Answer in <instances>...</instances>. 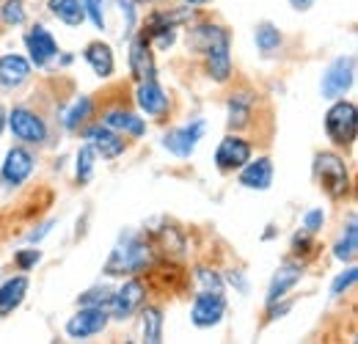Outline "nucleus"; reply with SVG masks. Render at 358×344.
Returning a JSON list of instances; mask_svg holds the SVG:
<instances>
[{
	"mask_svg": "<svg viewBox=\"0 0 358 344\" xmlns=\"http://www.w3.org/2000/svg\"><path fill=\"white\" fill-rule=\"evenodd\" d=\"M110 298H113V292L110 289H89L86 295H80V306H102V308H108V303H110Z\"/></svg>",
	"mask_w": 358,
	"mask_h": 344,
	"instance_id": "nucleus-34",
	"label": "nucleus"
},
{
	"mask_svg": "<svg viewBox=\"0 0 358 344\" xmlns=\"http://www.w3.org/2000/svg\"><path fill=\"white\" fill-rule=\"evenodd\" d=\"M187 44L207 58V72L215 83H226L231 75V55H229V34L221 25L199 22L190 28Z\"/></svg>",
	"mask_w": 358,
	"mask_h": 344,
	"instance_id": "nucleus-1",
	"label": "nucleus"
},
{
	"mask_svg": "<svg viewBox=\"0 0 358 344\" xmlns=\"http://www.w3.org/2000/svg\"><path fill=\"white\" fill-rule=\"evenodd\" d=\"M6 122H8V127L14 132V138L22 141V143L42 146L47 141L45 119H42L36 110H31V108H14V110L6 116Z\"/></svg>",
	"mask_w": 358,
	"mask_h": 344,
	"instance_id": "nucleus-6",
	"label": "nucleus"
},
{
	"mask_svg": "<svg viewBox=\"0 0 358 344\" xmlns=\"http://www.w3.org/2000/svg\"><path fill=\"white\" fill-rule=\"evenodd\" d=\"M94 160H96V152L91 149V143H83L80 152H78V182L86 185L94 173Z\"/></svg>",
	"mask_w": 358,
	"mask_h": 344,
	"instance_id": "nucleus-30",
	"label": "nucleus"
},
{
	"mask_svg": "<svg viewBox=\"0 0 358 344\" xmlns=\"http://www.w3.org/2000/svg\"><path fill=\"white\" fill-rule=\"evenodd\" d=\"M105 127L116 129V132H127V135H133V138L146 135V122L138 119V116L130 113V110H124V108L105 113Z\"/></svg>",
	"mask_w": 358,
	"mask_h": 344,
	"instance_id": "nucleus-23",
	"label": "nucleus"
},
{
	"mask_svg": "<svg viewBox=\"0 0 358 344\" xmlns=\"http://www.w3.org/2000/svg\"><path fill=\"white\" fill-rule=\"evenodd\" d=\"M356 278H358L356 267H348L345 273H339V275L334 278V284H331V298H342V295L356 284Z\"/></svg>",
	"mask_w": 358,
	"mask_h": 344,
	"instance_id": "nucleus-31",
	"label": "nucleus"
},
{
	"mask_svg": "<svg viewBox=\"0 0 358 344\" xmlns=\"http://www.w3.org/2000/svg\"><path fill=\"white\" fill-rule=\"evenodd\" d=\"M86 141L91 143V149L105 157V160H116L122 152H124V138L122 132L105 127V124H94V127L86 129Z\"/></svg>",
	"mask_w": 358,
	"mask_h": 344,
	"instance_id": "nucleus-14",
	"label": "nucleus"
},
{
	"mask_svg": "<svg viewBox=\"0 0 358 344\" xmlns=\"http://www.w3.org/2000/svg\"><path fill=\"white\" fill-rule=\"evenodd\" d=\"M83 3V11L94 22L96 31H105V0H80Z\"/></svg>",
	"mask_w": 358,
	"mask_h": 344,
	"instance_id": "nucleus-33",
	"label": "nucleus"
},
{
	"mask_svg": "<svg viewBox=\"0 0 358 344\" xmlns=\"http://www.w3.org/2000/svg\"><path fill=\"white\" fill-rule=\"evenodd\" d=\"M34 155L22 146H14L6 152V160H3V169H0V185L6 187H20L31 173H34Z\"/></svg>",
	"mask_w": 358,
	"mask_h": 344,
	"instance_id": "nucleus-9",
	"label": "nucleus"
},
{
	"mask_svg": "<svg viewBox=\"0 0 358 344\" xmlns=\"http://www.w3.org/2000/svg\"><path fill=\"white\" fill-rule=\"evenodd\" d=\"M240 185L248 187V190H268L273 185V163H270V157L248 160L240 169Z\"/></svg>",
	"mask_w": 358,
	"mask_h": 344,
	"instance_id": "nucleus-19",
	"label": "nucleus"
},
{
	"mask_svg": "<svg viewBox=\"0 0 358 344\" xmlns=\"http://www.w3.org/2000/svg\"><path fill=\"white\" fill-rule=\"evenodd\" d=\"M31 78V61L17 55V52H6L0 55V88H20Z\"/></svg>",
	"mask_w": 358,
	"mask_h": 344,
	"instance_id": "nucleus-17",
	"label": "nucleus"
},
{
	"mask_svg": "<svg viewBox=\"0 0 358 344\" xmlns=\"http://www.w3.org/2000/svg\"><path fill=\"white\" fill-rule=\"evenodd\" d=\"M353 80H356V58L353 55H342L336 61L328 64V69L322 72V83H320V91L325 99H342L350 88H353Z\"/></svg>",
	"mask_w": 358,
	"mask_h": 344,
	"instance_id": "nucleus-5",
	"label": "nucleus"
},
{
	"mask_svg": "<svg viewBox=\"0 0 358 344\" xmlns=\"http://www.w3.org/2000/svg\"><path fill=\"white\" fill-rule=\"evenodd\" d=\"M251 110H254V94H248V91L231 94L229 102H226V124H229V129L245 127L251 122Z\"/></svg>",
	"mask_w": 358,
	"mask_h": 344,
	"instance_id": "nucleus-20",
	"label": "nucleus"
},
{
	"mask_svg": "<svg viewBox=\"0 0 358 344\" xmlns=\"http://www.w3.org/2000/svg\"><path fill=\"white\" fill-rule=\"evenodd\" d=\"M185 6H204V3H210V0H182Z\"/></svg>",
	"mask_w": 358,
	"mask_h": 344,
	"instance_id": "nucleus-40",
	"label": "nucleus"
},
{
	"mask_svg": "<svg viewBox=\"0 0 358 344\" xmlns=\"http://www.w3.org/2000/svg\"><path fill=\"white\" fill-rule=\"evenodd\" d=\"M141 331H143V342L149 344L163 342V311L157 306H146L141 311Z\"/></svg>",
	"mask_w": 358,
	"mask_h": 344,
	"instance_id": "nucleus-25",
	"label": "nucleus"
},
{
	"mask_svg": "<svg viewBox=\"0 0 358 344\" xmlns=\"http://www.w3.org/2000/svg\"><path fill=\"white\" fill-rule=\"evenodd\" d=\"M108 322H110L108 308H102V306H80V311L69 317L66 334L72 339H89V336L102 334L108 328Z\"/></svg>",
	"mask_w": 358,
	"mask_h": 344,
	"instance_id": "nucleus-7",
	"label": "nucleus"
},
{
	"mask_svg": "<svg viewBox=\"0 0 358 344\" xmlns=\"http://www.w3.org/2000/svg\"><path fill=\"white\" fill-rule=\"evenodd\" d=\"M0 20L8 28H20L25 22V0H3L0 3Z\"/></svg>",
	"mask_w": 358,
	"mask_h": 344,
	"instance_id": "nucleus-29",
	"label": "nucleus"
},
{
	"mask_svg": "<svg viewBox=\"0 0 358 344\" xmlns=\"http://www.w3.org/2000/svg\"><path fill=\"white\" fill-rule=\"evenodd\" d=\"M50 229H52V220H50V223H45V226H39V231H31V234H28V240H31V243H39V240L45 237Z\"/></svg>",
	"mask_w": 358,
	"mask_h": 344,
	"instance_id": "nucleus-38",
	"label": "nucleus"
},
{
	"mask_svg": "<svg viewBox=\"0 0 358 344\" xmlns=\"http://www.w3.org/2000/svg\"><path fill=\"white\" fill-rule=\"evenodd\" d=\"M229 281H231L240 292H245V289H248V287H245V281H243V275H240V270H231V273H229Z\"/></svg>",
	"mask_w": 358,
	"mask_h": 344,
	"instance_id": "nucleus-37",
	"label": "nucleus"
},
{
	"mask_svg": "<svg viewBox=\"0 0 358 344\" xmlns=\"http://www.w3.org/2000/svg\"><path fill=\"white\" fill-rule=\"evenodd\" d=\"M204 119H193L190 124H185V127H177L171 129V132H166L163 135V146L171 152V155H177V157H190L193 152H196V146H199V141H201V135H204Z\"/></svg>",
	"mask_w": 358,
	"mask_h": 344,
	"instance_id": "nucleus-10",
	"label": "nucleus"
},
{
	"mask_svg": "<svg viewBox=\"0 0 358 344\" xmlns=\"http://www.w3.org/2000/svg\"><path fill=\"white\" fill-rule=\"evenodd\" d=\"M143 301H146L143 284H141L138 278H130V281L122 284L119 292H113V298L108 303V314H110L113 320H127V317H133L135 311L143 306Z\"/></svg>",
	"mask_w": 358,
	"mask_h": 344,
	"instance_id": "nucleus-11",
	"label": "nucleus"
},
{
	"mask_svg": "<svg viewBox=\"0 0 358 344\" xmlns=\"http://www.w3.org/2000/svg\"><path fill=\"white\" fill-rule=\"evenodd\" d=\"M312 3L314 0H289V6H292V8H298V11H306Z\"/></svg>",
	"mask_w": 358,
	"mask_h": 344,
	"instance_id": "nucleus-39",
	"label": "nucleus"
},
{
	"mask_svg": "<svg viewBox=\"0 0 358 344\" xmlns=\"http://www.w3.org/2000/svg\"><path fill=\"white\" fill-rule=\"evenodd\" d=\"M25 47L31 52V64H36V66H47L52 58H58V42L52 39V34L45 25H34L25 34Z\"/></svg>",
	"mask_w": 358,
	"mask_h": 344,
	"instance_id": "nucleus-15",
	"label": "nucleus"
},
{
	"mask_svg": "<svg viewBox=\"0 0 358 344\" xmlns=\"http://www.w3.org/2000/svg\"><path fill=\"white\" fill-rule=\"evenodd\" d=\"M356 251H358V229H356V217H350L342 240L334 245V257L339 259V261H353Z\"/></svg>",
	"mask_w": 358,
	"mask_h": 344,
	"instance_id": "nucleus-27",
	"label": "nucleus"
},
{
	"mask_svg": "<svg viewBox=\"0 0 358 344\" xmlns=\"http://www.w3.org/2000/svg\"><path fill=\"white\" fill-rule=\"evenodd\" d=\"M322 226H325V213H322V210H309V213L303 215V229H306L309 234H317Z\"/></svg>",
	"mask_w": 358,
	"mask_h": 344,
	"instance_id": "nucleus-36",
	"label": "nucleus"
},
{
	"mask_svg": "<svg viewBox=\"0 0 358 344\" xmlns=\"http://www.w3.org/2000/svg\"><path fill=\"white\" fill-rule=\"evenodd\" d=\"M130 69L135 80H149L155 78V58H152V42L146 34H138L130 42Z\"/></svg>",
	"mask_w": 358,
	"mask_h": 344,
	"instance_id": "nucleus-18",
	"label": "nucleus"
},
{
	"mask_svg": "<svg viewBox=\"0 0 358 344\" xmlns=\"http://www.w3.org/2000/svg\"><path fill=\"white\" fill-rule=\"evenodd\" d=\"M251 160V143L240 135H226L215 149V166L221 171H240Z\"/></svg>",
	"mask_w": 358,
	"mask_h": 344,
	"instance_id": "nucleus-13",
	"label": "nucleus"
},
{
	"mask_svg": "<svg viewBox=\"0 0 358 344\" xmlns=\"http://www.w3.org/2000/svg\"><path fill=\"white\" fill-rule=\"evenodd\" d=\"M358 129V110L353 102L345 99H334V105L325 113V132L331 138V143L336 146H353Z\"/></svg>",
	"mask_w": 358,
	"mask_h": 344,
	"instance_id": "nucleus-4",
	"label": "nucleus"
},
{
	"mask_svg": "<svg viewBox=\"0 0 358 344\" xmlns=\"http://www.w3.org/2000/svg\"><path fill=\"white\" fill-rule=\"evenodd\" d=\"M14 261H17V267L25 273V270H31V267H36V264L42 261V251H39V248H25V251H17Z\"/></svg>",
	"mask_w": 358,
	"mask_h": 344,
	"instance_id": "nucleus-35",
	"label": "nucleus"
},
{
	"mask_svg": "<svg viewBox=\"0 0 358 344\" xmlns=\"http://www.w3.org/2000/svg\"><path fill=\"white\" fill-rule=\"evenodd\" d=\"M135 102H138V108H141L146 116H152V119H163V116H169V110H171V99H169V94L160 88V83H157L155 78H149V80H138Z\"/></svg>",
	"mask_w": 358,
	"mask_h": 344,
	"instance_id": "nucleus-12",
	"label": "nucleus"
},
{
	"mask_svg": "<svg viewBox=\"0 0 358 344\" xmlns=\"http://www.w3.org/2000/svg\"><path fill=\"white\" fill-rule=\"evenodd\" d=\"M28 295V275H14L0 287V317L11 314Z\"/></svg>",
	"mask_w": 358,
	"mask_h": 344,
	"instance_id": "nucleus-22",
	"label": "nucleus"
},
{
	"mask_svg": "<svg viewBox=\"0 0 358 344\" xmlns=\"http://www.w3.org/2000/svg\"><path fill=\"white\" fill-rule=\"evenodd\" d=\"M226 314V298L224 292H207L201 289L196 298H193V306H190V322L196 328H213L224 320Z\"/></svg>",
	"mask_w": 358,
	"mask_h": 344,
	"instance_id": "nucleus-8",
	"label": "nucleus"
},
{
	"mask_svg": "<svg viewBox=\"0 0 358 344\" xmlns=\"http://www.w3.org/2000/svg\"><path fill=\"white\" fill-rule=\"evenodd\" d=\"M83 58H86V64L94 69V75H96V78H110V75H113V69H116L113 50H110V44H105V42L86 44Z\"/></svg>",
	"mask_w": 358,
	"mask_h": 344,
	"instance_id": "nucleus-21",
	"label": "nucleus"
},
{
	"mask_svg": "<svg viewBox=\"0 0 358 344\" xmlns=\"http://www.w3.org/2000/svg\"><path fill=\"white\" fill-rule=\"evenodd\" d=\"M47 8L55 20H61L69 28H78L86 20V11H83L80 0H47Z\"/></svg>",
	"mask_w": 358,
	"mask_h": 344,
	"instance_id": "nucleus-24",
	"label": "nucleus"
},
{
	"mask_svg": "<svg viewBox=\"0 0 358 344\" xmlns=\"http://www.w3.org/2000/svg\"><path fill=\"white\" fill-rule=\"evenodd\" d=\"M3 127H6V110L0 108V132H3Z\"/></svg>",
	"mask_w": 358,
	"mask_h": 344,
	"instance_id": "nucleus-41",
	"label": "nucleus"
},
{
	"mask_svg": "<svg viewBox=\"0 0 358 344\" xmlns=\"http://www.w3.org/2000/svg\"><path fill=\"white\" fill-rule=\"evenodd\" d=\"M314 176L331 199H345L350 193V173L336 152H320L314 157Z\"/></svg>",
	"mask_w": 358,
	"mask_h": 344,
	"instance_id": "nucleus-3",
	"label": "nucleus"
},
{
	"mask_svg": "<svg viewBox=\"0 0 358 344\" xmlns=\"http://www.w3.org/2000/svg\"><path fill=\"white\" fill-rule=\"evenodd\" d=\"M301 278H303V264H301V261H284V264L275 270L273 281H270L265 303L273 306V303L284 301V298H287V292H289Z\"/></svg>",
	"mask_w": 358,
	"mask_h": 344,
	"instance_id": "nucleus-16",
	"label": "nucleus"
},
{
	"mask_svg": "<svg viewBox=\"0 0 358 344\" xmlns=\"http://www.w3.org/2000/svg\"><path fill=\"white\" fill-rule=\"evenodd\" d=\"M91 108H94V102H91L89 96H80L69 110H66V119H64V127L69 129V132H75V129H80L86 124V119L91 116Z\"/></svg>",
	"mask_w": 358,
	"mask_h": 344,
	"instance_id": "nucleus-28",
	"label": "nucleus"
},
{
	"mask_svg": "<svg viewBox=\"0 0 358 344\" xmlns=\"http://www.w3.org/2000/svg\"><path fill=\"white\" fill-rule=\"evenodd\" d=\"M196 281H199L201 289H207V292H224V278H221L215 270L199 267V270H196Z\"/></svg>",
	"mask_w": 358,
	"mask_h": 344,
	"instance_id": "nucleus-32",
	"label": "nucleus"
},
{
	"mask_svg": "<svg viewBox=\"0 0 358 344\" xmlns=\"http://www.w3.org/2000/svg\"><path fill=\"white\" fill-rule=\"evenodd\" d=\"M155 261V248L141 240L138 234H122L113 254L105 264L108 275H127V273H143Z\"/></svg>",
	"mask_w": 358,
	"mask_h": 344,
	"instance_id": "nucleus-2",
	"label": "nucleus"
},
{
	"mask_svg": "<svg viewBox=\"0 0 358 344\" xmlns=\"http://www.w3.org/2000/svg\"><path fill=\"white\" fill-rule=\"evenodd\" d=\"M254 42H257L262 55H273V52L281 47L284 36H281V31H278L273 22H259L257 31H254Z\"/></svg>",
	"mask_w": 358,
	"mask_h": 344,
	"instance_id": "nucleus-26",
	"label": "nucleus"
}]
</instances>
